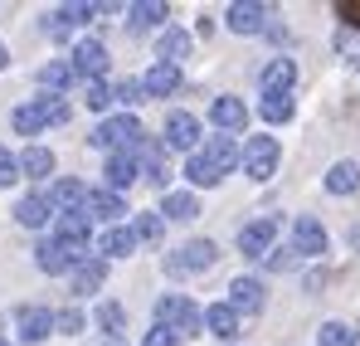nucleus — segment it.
<instances>
[{"label": "nucleus", "instance_id": "f257e3e1", "mask_svg": "<svg viewBox=\"0 0 360 346\" xmlns=\"http://www.w3.org/2000/svg\"><path fill=\"white\" fill-rule=\"evenodd\" d=\"M239 166V142L234 137H210L205 142V152H195L190 161H185V175H190V185H219L224 175Z\"/></svg>", "mask_w": 360, "mask_h": 346}, {"label": "nucleus", "instance_id": "f03ea898", "mask_svg": "<svg viewBox=\"0 0 360 346\" xmlns=\"http://www.w3.org/2000/svg\"><path fill=\"white\" fill-rule=\"evenodd\" d=\"M59 122H68V103H63V98H49V93L10 113V127H15L20 137H39L44 127H59Z\"/></svg>", "mask_w": 360, "mask_h": 346}, {"label": "nucleus", "instance_id": "7ed1b4c3", "mask_svg": "<svg viewBox=\"0 0 360 346\" xmlns=\"http://www.w3.org/2000/svg\"><path fill=\"white\" fill-rule=\"evenodd\" d=\"M141 137H146V132H141V122H136L131 113H117V117H103V122L93 127V137H88V142H93V147H103V152H136V147H141Z\"/></svg>", "mask_w": 360, "mask_h": 346}, {"label": "nucleus", "instance_id": "20e7f679", "mask_svg": "<svg viewBox=\"0 0 360 346\" xmlns=\"http://www.w3.org/2000/svg\"><path fill=\"white\" fill-rule=\"evenodd\" d=\"M278 161H283L278 137H248L239 147V166H243L248 180H273V175H278Z\"/></svg>", "mask_w": 360, "mask_h": 346}, {"label": "nucleus", "instance_id": "39448f33", "mask_svg": "<svg viewBox=\"0 0 360 346\" xmlns=\"http://www.w3.org/2000/svg\"><path fill=\"white\" fill-rule=\"evenodd\" d=\"M156 327H166V332H176V337H195V332L205 327V317H200V307H195L190 297L166 292V297L156 302Z\"/></svg>", "mask_w": 360, "mask_h": 346}, {"label": "nucleus", "instance_id": "423d86ee", "mask_svg": "<svg viewBox=\"0 0 360 346\" xmlns=\"http://www.w3.org/2000/svg\"><path fill=\"white\" fill-rule=\"evenodd\" d=\"M214 259H219V249H214L210 239H190V244H180L176 254H166V273H171V278H185V273H205Z\"/></svg>", "mask_w": 360, "mask_h": 346}, {"label": "nucleus", "instance_id": "0eeeda50", "mask_svg": "<svg viewBox=\"0 0 360 346\" xmlns=\"http://www.w3.org/2000/svg\"><path fill=\"white\" fill-rule=\"evenodd\" d=\"M273 239H278V220L263 215V220H253V225H243V230H239V254H243V259H268Z\"/></svg>", "mask_w": 360, "mask_h": 346}, {"label": "nucleus", "instance_id": "6e6552de", "mask_svg": "<svg viewBox=\"0 0 360 346\" xmlns=\"http://www.w3.org/2000/svg\"><path fill=\"white\" fill-rule=\"evenodd\" d=\"M68 63H73V73H78V78H88V83H103V73H108V49H103L98 39H78Z\"/></svg>", "mask_w": 360, "mask_h": 346}, {"label": "nucleus", "instance_id": "1a4fd4ad", "mask_svg": "<svg viewBox=\"0 0 360 346\" xmlns=\"http://www.w3.org/2000/svg\"><path fill=\"white\" fill-rule=\"evenodd\" d=\"M88 259V249H63L59 239H44V244H34V264L44 268V273H68L73 264H83Z\"/></svg>", "mask_w": 360, "mask_h": 346}, {"label": "nucleus", "instance_id": "9d476101", "mask_svg": "<svg viewBox=\"0 0 360 346\" xmlns=\"http://www.w3.org/2000/svg\"><path fill=\"white\" fill-rule=\"evenodd\" d=\"M224 20H229L234 35H263V30H268V5H258V0H234V5L224 10Z\"/></svg>", "mask_w": 360, "mask_h": 346}, {"label": "nucleus", "instance_id": "9b49d317", "mask_svg": "<svg viewBox=\"0 0 360 346\" xmlns=\"http://www.w3.org/2000/svg\"><path fill=\"white\" fill-rule=\"evenodd\" d=\"M136 166H141V175H146L151 185H166V180H171L166 147H161V142H151V137H141V147H136Z\"/></svg>", "mask_w": 360, "mask_h": 346}, {"label": "nucleus", "instance_id": "f8f14e48", "mask_svg": "<svg viewBox=\"0 0 360 346\" xmlns=\"http://www.w3.org/2000/svg\"><path fill=\"white\" fill-rule=\"evenodd\" d=\"M292 254H297V259L326 254V230H321L311 215H297V225H292Z\"/></svg>", "mask_w": 360, "mask_h": 346}, {"label": "nucleus", "instance_id": "ddd939ff", "mask_svg": "<svg viewBox=\"0 0 360 346\" xmlns=\"http://www.w3.org/2000/svg\"><path fill=\"white\" fill-rule=\"evenodd\" d=\"M263 98H278V93H292V83H297V63L292 58H273L268 68H263Z\"/></svg>", "mask_w": 360, "mask_h": 346}, {"label": "nucleus", "instance_id": "4468645a", "mask_svg": "<svg viewBox=\"0 0 360 346\" xmlns=\"http://www.w3.org/2000/svg\"><path fill=\"white\" fill-rule=\"evenodd\" d=\"M108 190H112V195H122V190H127V185H131V180H136V175H141V166H136V152H112V156H108Z\"/></svg>", "mask_w": 360, "mask_h": 346}, {"label": "nucleus", "instance_id": "2eb2a0df", "mask_svg": "<svg viewBox=\"0 0 360 346\" xmlns=\"http://www.w3.org/2000/svg\"><path fill=\"white\" fill-rule=\"evenodd\" d=\"M176 88H180V68L176 63H151L146 78H141V93H146V98H171Z\"/></svg>", "mask_w": 360, "mask_h": 346}, {"label": "nucleus", "instance_id": "dca6fc26", "mask_svg": "<svg viewBox=\"0 0 360 346\" xmlns=\"http://www.w3.org/2000/svg\"><path fill=\"white\" fill-rule=\"evenodd\" d=\"M195 142H200V122L190 113H171L166 117V147H176V152H195Z\"/></svg>", "mask_w": 360, "mask_h": 346}, {"label": "nucleus", "instance_id": "f3484780", "mask_svg": "<svg viewBox=\"0 0 360 346\" xmlns=\"http://www.w3.org/2000/svg\"><path fill=\"white\" fill-rule=\"evenodd\" d=\"M200 317H205V332H210V337H219V342L239 337V312H234L229 302H214V307H205Z\"/></svg>", "mask_w": 360, "mask_h": 346}, {"label": "nucleus", "instance_id": "a211bd4d", "mask_svg": "<svg viewBox=\"0 0 360 346\" xmlns=\"http://www.w3.org/2000/svg\"><path fill=\"white\" fill-rule=\"evenodd\" d=\"M20 342H44L54 332V312L49 307H20Z\"/></svg>", "mask_w": 360, "mask_h": 346}, {"label": "nucleus", "instance_id": "6ab92c4d", "mask_svg": "<svg viewBox=\"0 0 360 346\" xmlns=\"http://www.w3.org/2000/svg\"><path fill=\"white\" fill-rule=\"evenodd\" d=\"M83 215H88V220H122V215H127V200L112 195V190H88Z\"/></svg>", "mask_w": 360, "mask_h": 346}, {"label": "nucleus", "instance_id": "aec40b11", "mask_svg": "<svg viewBox=\"0 0 360 346\" xmlns=\"http://www.w3.org/2000/svg\"><path fill=\"white\" fill-rule=\"evenodd\" d=\"M210 117H214V127H224V132H243V127H248V108H243L239 98H214V103H210Z\"/></svg>", "mask_w": 360, "mask_h": 346}, {"label": "nucleus", "instance_id": "412c9836", "mask_svg": "<svg viewBox=\"0 0 360 346\" xmlns=\"http://www.w3.org/2000/svg\"><path fill=\"white\" fill-rule=\"evenodd\" d=\"M229 307L234 312H263V283L258 278H234L229 283Z\"/></svg>", "mask_w": 360, "mask_h": 346}, {"label": "nucleus", "instance_id": "4be33fe9", "mask_svg": "<svg viewBox=\"0 0 360 346\" xmlns=\"http://www.w3.org/2000/svg\"><path fill=\"white\" fill-rule=\"evenodd\" d=\"M103 278H108V264H103V259H83V264H73V292H78V297L98 292V288H103Z\"/></svg>", "mask_w": 360, "mask_h": 346}, {"label": "nucleus", "instance_id": "5701e85b", "mask_svg": "<svg viewBox=\"0 0 360 346\" xmlns=\"http://www.w3.org/2000/svg\"><path fill=\"white\" fill-rule=\"evenodd\" d=\"M185 54H190V35L166 25L161 39H156V63H176V68H180V58H185Z\"/></svg>", "mask_w": 360, "mask_h": 346}, {"label": "nucleus", "instance_id": "b1692460", "mask_svg": "<svg viewBox=\"0 0 360 346\" xmlns=\"http://www.w3.org/2000/svg\"><path fill=\"white\" fill-rule=\"evenodd\" d=\"M73 78H78V73H73V63H68V58H49V63L39 68V88H44L49 98H59Z\"/></svg>", "mask_w": 360, "mask_h": 346}, {"label": "nucleus", "instance_id": "393cba45", "mask_svg": "<svg viewBox=\"0 0 360 346\" xmlns=\"http://www.w3.org/2000/svg\"><path fill=\"white\" fill-rule=\"evenodd\" d=\"M83 200H88L83 180H59V185L49 190V205H54L59 215H78V210H83Z\"/></svg>", "mask_w": 360, "mask_h": 346}, {"label": "nucleus", "instance_id": "a878e982", "mask_svg": "<svg viewBox=\"0 0 360 346\" xmlns=\"http://www.w3.org/2000/svg\"><path fill=\"white\" fill-rule=\"evenodd\" d=\"M131 249H136V234L122 230V225H112L108 234H98V254H103V264H108V259H127Z\"/></svg>", "mask_w": 360, "mask_h": 346}, {"label": "nucleus", "instance_id": "bb28decb", "mask_svg": "<svg viewBox=\"0 0 360 346\" xmlns=\"http://www.w3.org/2000/svg\"><path fill=\"white\" fill-rule=\"evenodd\" d=\"M63 249H88V215L78 210V215H59V230H54Z\"/></svg>", "mask_w": 360, "mask_h": 346}, {"label": "nucleus", "instance_id": "cd10ccee", "mask_svg": "<svg viewBox=\"0 0 360 346\" xmlns=\"http://www.w3.org/2000/svg\"><path fill=\"white\" fill-rule=\"evenodd\" d=\"M166 15H171V10H166L161 0H136V5L127 10V25H131V30L141 35V30H156V25H161Z\"/></svg>", "mask_w": 360, "mask_h": 346}, {"label": "nucleus", "instance_id": "c85d7f7f", "mask_svg": "<svg viewBox=\"0 0 360 346\" xmlns=\"http://www.w3.org/2000/svg\"><path fill=\"white\" fill-rule=\"evenodd\" d=\"M54 215V205H49V195H25L20 205H15V220L25 225V230H39L44 220Z\"/></svg>", "mask_w": 360, "mask_h": 346}, {"label": "nucleus", "instance_id": "c756f323", "mask_svg": "<svg viewBox=\"0 0 360 346\" xmlns=\"http://www.w3.org/2000/svg\"><path fill=\"white\" fill-rule=\"evenodd\" d=\"M326 190H331V195H351V190H360V161H336V166L326 171Z\"/></svg>", "mask_w": 360, "mask_h": 346}, {"label": "nucleus", "instance_id": "7c9ffc66", "mask_svg": "<svg viewBox=\"0 0 360 346\" xmlns=\"http://www.w3.org/2000/svg\"><path fill=\"white\" fill-rule=\"evenodd\" d=\"M20 175H30V180L54 175V152H49V147H30V152L20 156Z\"/></svg>", "mask_w": 360, "mask_h": 346}, {"label": "nucleus", "instance_id": "2f4dec72", "mask_svg": "<svg viewBox=\"0 0 360 346\" xmlns=\"http://www.w3.org/2000/svg\"><path fill=\"white\" fill-rule=\"evenodd\" d=\"M195 215H200V200L190 190H171L161 205V220H195Z\"/></svg>", "mask_w": 360, "mask_h": 346}, {"label": "nucleus", "instance_id": "473e14b6", "mask_svg": "<svg viewBox=\"0 0 360 346\" xmlns=\"http://www.w3.org/2000/svg\"><path fill=\"white\" fill-rule=\"evenodd\" d=\"M73 25H78L73 5H59V10H49V15H44V35H49V39H63V35H68Z\"/></svg>", "mask_w": 360, "mask_h": 346}, {"label": "nucleus", "instance_id": "72a5a7b5", "mask_svg": "<svg viewBox=\"0 0 360 346\" xmlns=\"http://www.w3.org/2000/svg\"><path fill=\"white\" fill-rule=\"evenodd\" d=\"M161 230H166L161 210H141V215H136V225H131V234H136V244H141V239H146V244H151V239H161Z\"/></svg>", "mask_w": 360, "mask_h": 346}, {"label": "nucleus", "instance_id": "f704fd0d", "mask_svg": "<svg viewBox=\"0 0 360 346\" xmlns=\"http://www.w3.org/2000/svg\"><path fill=\"white\" fill-rule=\"evenodd\" d=\"M98 327H103V337H122L127 332V312H122L117 302H103L98 307Z\"/></svg>", "mask_w": 360, "mask_h": 346}, {"label": "nucleus", "instance_id": "c9c22d12", "mask_svg": "<svg viewBox=\"0 0 360 346\" xmlns=\"http://www.w3.org/2000/svg\"><path fill=\"white\" fill-rule=\"evenodd\" d=\"M316 346H356V332H351L346 322H326V327L316 332Z\"/></svg>", "mask_w": 360, "mask_h": 346}, {"label": "nucleus", "instance_id": "e433bc0d", "mask_svg": "<svg viewBox=\"0 0 360 346\" xmlns=\"http://www.w3.org/2000/svg\"><path fill=\"white\" fill-rule=\"evenodd\" d=\"M263 117L278 127V122H288L292 117V93H278V98H263Z\"/></svg>", "mask_w": 360, "mask_h": 346}, {"label": "nucleus", "instance_id": "4c0bfd02", "mask_svg": "<svg viewBox=\"0 0 360 346\" xmlns=\"http://www.w3.org/2000/svg\"><path fill=\"white\" fill-rule=\"evenodd\" d=\"M141 98H146V93H141V78H122V83H112V103H127V108H131V103H141Z\"/></svg>", "mask_w": 360, "mask_h": 346}, {"label": "nucleus", "instance_id": "58836bf2", "mask_svg": "<svg viewBox=\"0 0 360 346\" xmlns=\"http://www.w3.org/2000/svg\"><path fill=\"white\" fill-rule=\"evenodd\" d=\"M88 108L93 113H108L112 108V83H88Z\"/></svg>", "mask_w": 360, "mask_h": 346}, {"label": "nucleus", "instance_id": "ea45409f", "mask_svg": "<svg viewBox=\"0 0 360 346\" xmlns=\"http://www.w3.org/2000/svg\"><path fill=\"white\" fill-rule=\"evenodd\" d=\"M273 273H288V268H297V254H292V244L288 249H268V259H263Z\"/></svg>", "mask_w": 360, "mask_h": 346}, {"label": "nucleus", "instance_id": "a19ab883", "mask_svg": "<svg viewBox=\"0 0 360 346\" xmlns=\"http://www.w3.org/2000/svg\"><path fill=\"white\" fill-rule=\"evenodd\" d=\"M20 180V156L10 147H0V185H15Z\"/></svg>", "mask_w": 360, "mask_h": 346}, {"label": "nucleus", "instance_id": "79ce46f5", "mask_svg": "<svg viewBox=\"0 0 360 346\" xmlns=\"http://www.w3.org/2000/svg\"><path fill=\"white\" fill-rule=\"evenodd\" d=\"M54 327H59L63 337H78V332H83V312H78V307H68V312L54 317Z\"/></svg>", "mask_w": 360, "mask_h": 346}, {"label": "nucleus", "instance_id": "37998d69", "mask_svg": "<svg viewBox=\"0 0 360 346\" xmlns=\"http://www.w3.org/2000/svg\"><path fill=\"white\" fill-rule=\"evenodd\" d=\"M336 15H341L351 30H360V0H341V5H336Z\"/></svg>", "mask_w": 360, "mask_h": 346}, {"label": "nucleus", "instance_id": "c03bdc74", "mask_svg": "<svg viewBox=\"0 0 360 346\" xmlns=\"http://www.w3.org/2000/svg\"><path fill=\"white\" fill-rule=\"evenodd\" d=\"M146 346H180V337L166 332V327H151V332H146Z\"/></svg>", "mask_w": 360, "mask_h": 346}, {"label": "nucleus", "instance_id": "a18cd8bd", "mask_svg": "<svg viewBox=\"0 0 360 346\" xmlns=\"http://www.w3.org/2000/svg\"><path fill=\"white\" fill-rule=\"evenodd\" d=\"M341 54H351V63H360V44L351 39V35H341Z\"/></svg>", "mask_w": 360, "mask_h": 346}, {"label": "nucleus", "instance_id": "49530a36", "mask_svg": "<svg viewBox=\"0 0 360 346\" xmlns=\"http://www.w3.org/2000/svg\"><path fill=\"white\" fill-rule=\"evenodd\" d=\"M5 63H10V54H5V44H0V68H5Z\"/></svg>", "mask_w": 360, "mask_h": 346}, {"label": "nucleus", "instance_id": "de8ad7c7", "mask_svg": "<svg viewBox=\"0 0 360 346\" xmlns=\"http://www.w3.org/2000/svg\"><path fill=\"white\" fill-rule=\"evenodd\" d=\"M0 346H5V342H0Z\"/></svg>", "mask_w": 360, "mask_h": 346}]
</instances>
